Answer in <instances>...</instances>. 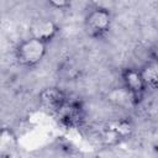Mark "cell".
Listing matches in <instances>:
<instances>
[{"instance_id": "6", "label": "cell", "mask_w": 158, "mask_h": 158, "mask_svg": "<svg viewBox=\"0 0 158 158\" xmlns=\"http://www.w3.org/2000/svg\"><path fill=\"white\" fill-rule=\"evenodd\" d=\"M59 122L65 127H78L84 120V110L78 101L68 100L63 109L57 114Z\"/></svg>"}, {"instance_id": "3", "label": "cell", "mask_w": 158, "mask_h": 158, "mask_svg": "<svg viewBox=\"0 0 158 158\" xmlns=\"http://www.w3.org/2000/svg\"><path fill=\"white\" fill-rule=\"evenodd\" d=\"M120 75L122 80V88L130 95L132 106L139 105L143 101L144 95L147 93V88L141 77L139 69L133 67H126L121 69Z\"/></svg>"}, {"instance_id": "4", "label": "cell", "mask_w": 158, "mask_h": 158, "mask_svg": "<svg viewBox=\"0 0 158 158\" xmlns=\"http://www.w3.org/2000/svg\"><path fill=\"white\" fill-rule=\"evenodd\" d=\"M68 96L64 90L58 86H48L44 88L38 94L40 105L49 114L56 115L63 109V106L68 102Z\"/></svg>"}, {"instance_id": "7", "label": "cell", "mask_w": 158, "mask_h": 158, "mask_svg": "<svg viewBox=\"0 0 158 158\" xmlns=\"http://www.w3.org/2000/svg\"><path fill=\"white\" fill-rule=\"evenodd\" d=\"M139 69L141 77L144 81L147 90H154L158 86V67L156 58L148 59Z\"/></svg>"}, {"instance_id": "5", "label": "cell", "mask_w": 158, "mask_h": 158, "mask_svg": "<svg viewBox=\"0 0 158 158\" xmlns=\"http://www.w3.org/2000/svg\"><path fill=\"white\" fill-rule=\"evenodd\" d=\"M59 32V26L56 21L49 17H40L31 22L30 25V37L40 40L44 43L52 42Z\"/></svg>"}, {"instance_id": "2", "label": "cell", "mask_w": 158, "mask_h": 158, "mask_svg": "<svg viewBox=\"0 0 158 158\" xmlns=\"http://www.w3.org/2000/svg\"><path fill=\"white\" fill-rule=\"evenodd\" d=\"M112 15L106 7H94L84 17V28L89 37L102 40L111 30Z\"/></svg>"}, {"instance_id": "1", "label": "cell", "mask_w": 158, "mask_h": 158, "mask_svg": "<svg viewBox=\"0 0 158 158\" xmlns=\"http://www.w3.org/2000/svg\"><path fill=\"white\" fill-rule=\"evenodd\" d=\"M47 43L28 37L21 41L15 49V57L20 65L25 68H33L42 62L47 53Z\"/></svg>"}, {"instance_id": "10", "label": "cell", "mask_w": 158, "mask_h": 158, "mask_svg": "<svg viewBox=\"0 0 158 158\" xmlns=\"http://www.w3.org/2000/svg\"><path fill=\"white\" fill-rule=\"evenodd\" d=\"M51 6H53V7H56V9H59V10H64V9H67V7H70V1H65V0H60V1H58V0H52V1H49L48 2Z\"/></svg>"}, {"instance_id": "9", "label": "cell", "mask_w": 158, "mask_h": 158, "mask_svg": "<svg viewBox=\"0 0 158 158\" xmlns=\"http://www.w3.org/2000/svg\"><path fill=\"white\" fill-rule=\"evenodd\" d=\"M16 146V137L9 128H1L0 130V151H9L12 149V147Z\"/></svg>"}, {"instance_id": "8", "label": "cell", "mask_w": 158, "mask_h": 158, "mask_svg": "<svg viewBox=\"0 0 158 158\" xmlns=\"http://www.w3.org/2000/svg\"><path fill=\"white\" fill-rule=\"evenodd\" d=\"M107 131L115 135L116 137H127L132 131V126L126 120H118V121L111 122L107 127Z\"/></svg>"}]
</instances>
